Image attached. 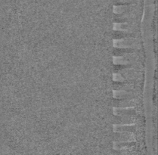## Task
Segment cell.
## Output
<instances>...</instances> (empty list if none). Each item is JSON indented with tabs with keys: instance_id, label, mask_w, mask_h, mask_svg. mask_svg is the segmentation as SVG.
Wrapping results in <instances>:
<instances>
[{
	"instance_id": "cell-1",
	"label": "cell",
	"mask_w": 158,
	"mask_h": 155,
	"mask_svg": "<svg viewBox=\"0 0 158 155\" xmlns=\"http://www.w3.org/2000/svg\"><path fill=\"white\" fill-rule=\"evenodd\" d=\"M138 40L135 38H128V39H121V40H114V45L116 48H130L135 46L137 43Z\"/></svg>"
},
{
	"instance_id": "cell-2",
	"label": "cell",
	"mask_w": 158,
	"mask_h": 155,
	"mask_svg": "<svg viewBox=\"0 0 158 155\" xmlns=\"http://www.w3.org/2000/svg\"><path fill=\"white\" fill-rule=\"evenodd\" d=\"M113 112L114 115L117 116H126L132 115L135 114V110L133 107H114Z\"/></svg>"
},
{
	"instance_id": "cell-3",
	"label": "cell",
	"mask_w": 158,
	"mask_h": 155,
	"mask_svg": "<svg viewBox=\"0 0 158 155\" xmlns=\"http://www.w3.org/2000/svg\"><path fill=\"white\" fill-rule=\"evenodd\" d=\"M135 129V124L128 125H114V131L116 132H133Z\"/></svg>"
},
{
	"instance_id": "cell-4",
	"label": "cell",
	"mask_w": 158,
	"mask_h": 155,
	"mask_svg": "<svg viewBox=\"0 0 158 155\" xmlns=\"http://www.w3.org/2000/svg\"><path fill=\"white\" fill-rule=\"evenodd\" d=\"M114 98L117 99H123V98H129L132 97V93L130 92H127V90H114L113 91Z\"/></svg>"
},
{
	"instance_id": "cell-5",
	"label": "cell",
	"mask_w": 158,
	"mask_h": 155,
	"mask_svg": "<svg viewBox=\"0 0 158 155\" xmlns=\"http://www.w3.org/2000/svg\"><path fill=\"white\" fill-rule=\"evenodd\" d=\"M114 29L117 31L127 32L130 29V26L127 23H116L114 25Z\"/></svg>"
},
{
	"instance_id": "cell-6",
	"label": "cell",
	"mask_w": 158,
	"mask_h": 155,
	"mask_svg": "<svg viewBox=\"0 0 158 155\" xmlns=\"http://www.w3.org/2000/svg\"><path fill=\"white\" fill-rule=\"evenodd\" d=\"M130 61L125 56H117L114 58V64L116 65H127Z\"/></svg>"
},
{
	"instance_id": "cell-7",
	"label": "cell",
	"mask_w": 158,
	"mask_h": 155,
	"mask_svg": "<svg viewBox=\"0 0 158 155\" xmlns=\"http://www.w3.org/2000/svg\"><path fill=\"white\" fill-rule=\"evenodd\" d=\"M120 107H130L135 105V102L133 100H125L120 102Z\"/></svg>"
},
{
	"instance_id": "cell-8",
	"label": "cell",
	"mask_w": 158,
	"mask_h": 155,
	"mask_svg": "<svg viewBox=\"0 0 158 155\" xmlns=\"http://www.w3.org/2000/svg\"><path fill=\"white\" fill-rule=\"evenodd\" d=\"M127 9H128V6H114V11L116 14H122V13L125 12Z\"/></svg>"
},
{
	"instance_id": "cell-9",
	"label": "cell",
	"mask_w": 158,
	"mask_h": 155,
	"mask_svg": "<svg viewBox=\"0 0 158 155\" xmlns=\"http://www.w3.org/2000/svg\"><path fill=\"white\" fill-rule=\"evenodd\" d=\"M113 80L115 82H123L125 81V78L120 73H114L113 75Z\"/></svg>"
},
{
	"instance_id": "cell-10",
	"label": "cell",
	"mask_w": 158,
	"mask_h": 155,
	"mask_svg": "<svg viewBox=\"0 0 158 155\" xmlns=\"http://www.w3.org/2000/svg\"><path fill=\"white\" fill-rule=\"evenodd\" d=\"M123 73L128 77H133L134 73H135V70L132 69H126V70H123Z\"/></svg>"
}]
</instances>
